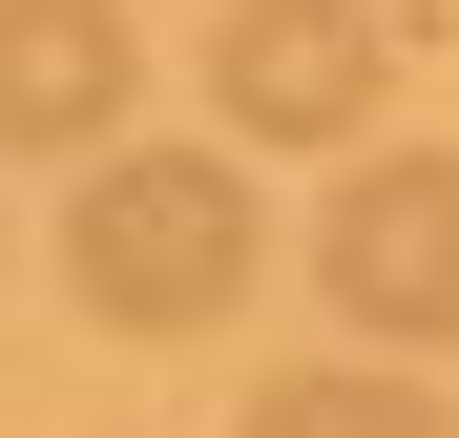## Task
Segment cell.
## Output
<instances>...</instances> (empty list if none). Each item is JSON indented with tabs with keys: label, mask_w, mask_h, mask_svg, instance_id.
<instances>
[{
	"label": "cell",
	"mask_w": 459,
	"mask_h": 438,
	"mask_svg": "<svg viewBox=\"0 0 459 438\" xmlns=\"http://www.w3.org/2000/svg\"><path fill=\"white\" fill-rule=\"evenodd\" d=\"M376 84H397L376 0H230V21H209V105L251 125V146H355Z\"/></svg>",
	"instance_id": "3957f363"
},
{
	"label": "cell",
	"mask_w": 459,
	"mask_h": 438,
	"mask_svg": "<svg viewBox=\"0 0 459 438\" xmlns=\"http://www.w3.org/2000/svg\"><path fill=\"white\" fill-rule=\"evenodd\" d=\"M314 271L376 355H438L459 334V146H376V167L314 209Z\"/></svg>",
	"instance_id": "7a4b0ae2"
},
{
	"label": "cell",
	"mask_w": 459,
	"mask_h": 438,
	"mask_svg": "<svg viewBox=\"0 0 459 438\" xmlns=\"http://www.w3.org/2000/svg\"><path fill=\"white\" fill-rule=\"evenodd\" d=\"M251 167L230 146H105L84 209H63V292H84L105 334H209L230 292H251Z\"/></svg>",
	"instance_id": "6da1fadb"
},
{
	"label": "cell",
	"mask_w": 459,
	"mask_h": 438,
	"mask_svg": "<svg viewBox=\"0 0 459 438\" xmlns=\"http://www.w3.org/2000/svg\"><path fill=\"white\" fill-rule=\"evenodd\" d=\"M230 438H438V417H418L397 376H272V397L230 417Z\"/></svg>",
	"instance_id": "5b68a950"
},
{
	"label": "cell",
	"mask_w": 459,
	"mask_h": 438,
	"mask_svg": "<svg viewBox=\"0 0 459 438\" xmlns=\"http://www.w3.org/2000/svg\"><path fill=\"white\" fill-rule=\"evenodd\" d=\"M126 0H0V146H63V167H105L126 125Z\"/></svg>",
	"instance_id": "277c9868"
}]
</instances>
